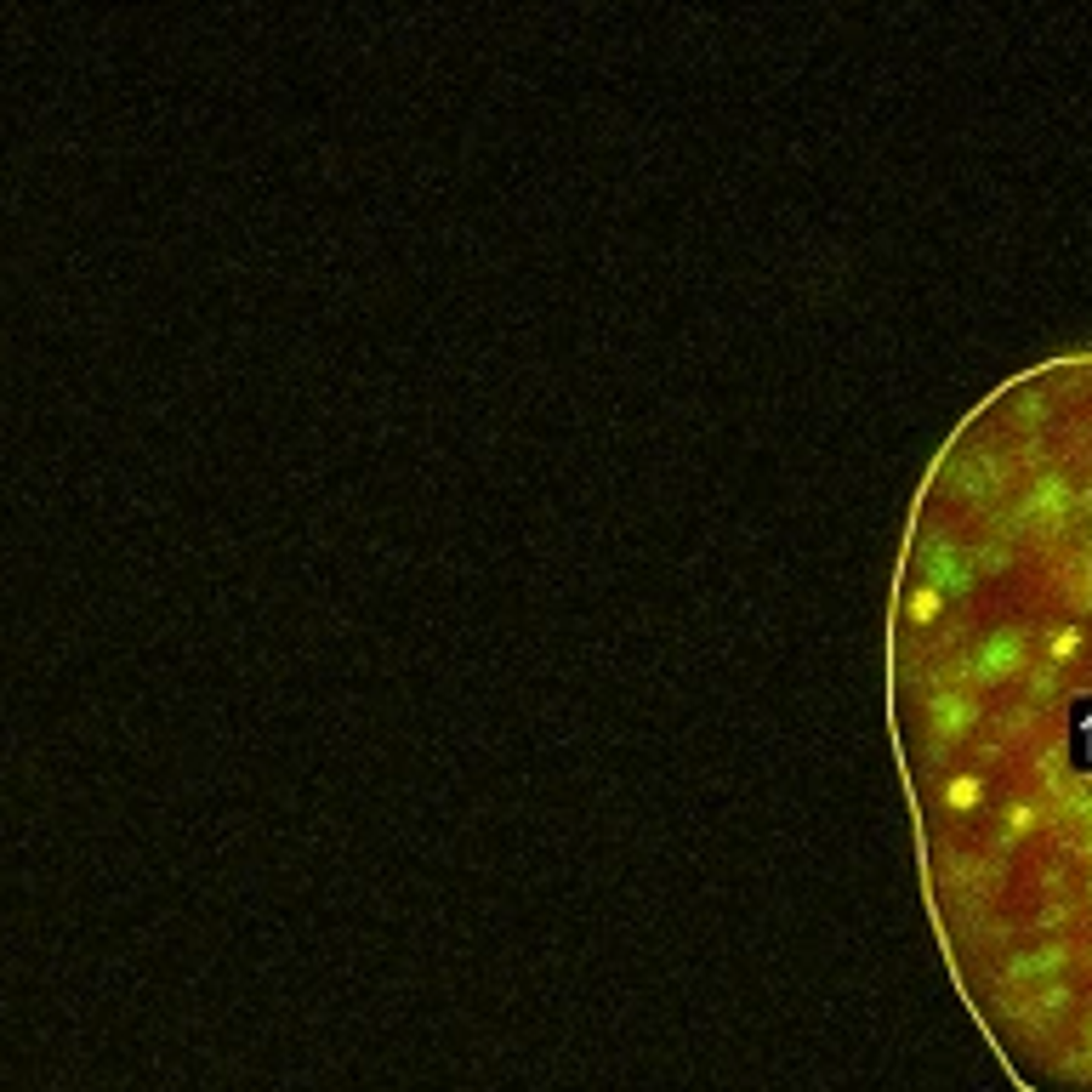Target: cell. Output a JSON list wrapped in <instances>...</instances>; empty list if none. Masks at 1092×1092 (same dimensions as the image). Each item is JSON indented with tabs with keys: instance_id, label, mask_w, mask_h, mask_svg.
Wrapping results in <instances>:
<instances>
[{
	"instance_id": "obj_1",
	"label": "cell",
	"mask_w": 1092,
	"mask_h": 1092,
	"mask_svg": "<svg viewBox=\"0 0 1092 1092\" xmlns=\"http://www.w3.org/2000/svg\"><path fill=\"white\" fill-rule=\"evenodd\" d=\"M1012 506L1018 598L1036 626V666L984 643L996 677L1012 683L1007 735L1030 751L1025 791L1007 803V842L1036 848L1041 910L1036 951L1001 990L996 1041L1036 1092H1092V358L1058 364L1036 399L1012 404Z\"/></svg>"
}]
</instances>
